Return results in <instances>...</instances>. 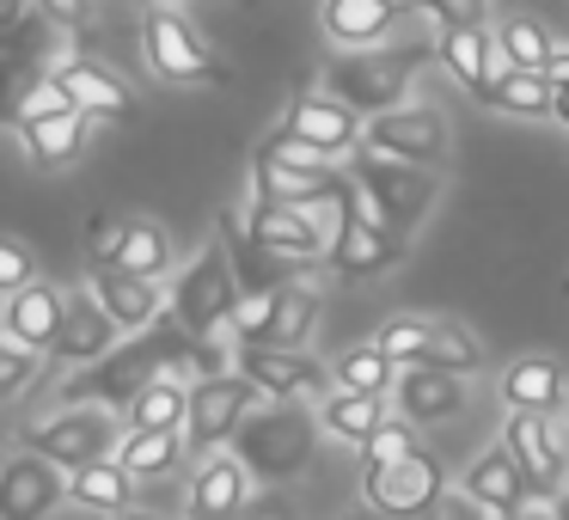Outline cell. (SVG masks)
I'll return each mask as SVG.
<instances>
[{"instance_id":"obj_1","label":"cell","mask_w":569,"mask_h":520,"mask_svg":"<svg viewBox=\"0 0 569 520\" xmlns=\"http://www.w3.org/2000/svg\"><path fill=\"white\" fill-rule=\"evenodd\" d=\"M319 429L325 422L307 417V398H263L227 447L258 471V483H295L319 453Z\"/></svg>"},{"instance_id":"obj_2","label":"cell","mask_w":569,"mask_h":520,"mask_svg":"<svg viewBox=\"0 0 569 520\" xmlns=\"http://www.w3.org/2000/svg\"><path fill=\"white\" fill-rule=\"evenodd\" d=\"M435 62V43H398V50H343L331 68H325V92L349 104L361 117H380V111H398L410 99V80Z\"/></svg>"},{"instance_id":"obj_3","label":"cell","mask_w":569,"mask_h":520,"mask_svg":"<svg viewBox=\"0 0 569 520\" xmlns=\"http://www.w3.org/2000/svg\"><path fill=\"white\" fill-rule=\"evenodd\" d=\"M410 258L405 233L373 209V197L361 190V178L343 190L337 202V227H331V251H325V270L343 276V282H373V276H392Z\"/></svg>"},{"instance_id":"obj_4","label":"cell","mask_w":569,"mask_h":520,"mask_svg":"<svg viewBox=\"0 0 569 520\" xmlns=\"http://www.w3.org/2000/svg\"><path fill=\"white\" fill-rule=\"evenodd\" d=\"M239 307H246V282H239V270H233V251H227V239H214V246H202L197 258L178 270V282H172V312H178V319H184L197 337H233Z\"/></svg>"},{"instance_id":"obj_5","label":"cell","mask_w":569,"mask_h":520,"mask_svg":"<svg viewBox=\"0 0 569 520\" xmlns=\"http://www.w3.org/2000/svg\"><path fill=\"white\" fill-rule=\"evenodd\" d=\"M117 417H123V410L92 404V398H62V410H50L43 422L26 429V447H38V453L56 459L62 471L92 466V459L117 453V441H123L129 422H117Z\"/></svg>"},{"instance_id":"obj_6","label":"cell","mask_w":569,"mask_h":520,"mask_svg":"<svg viewBox=\"0 0 569 520\" xmlns=\"http://www.w3.org/2000/svg\"><path fill=\"white\" fill-rule=\"evenodd\" d=\"M349 172L361 178V190L373 197V209H380L386 221L398 227V233H417V227L429 221L435 197H441V172H429V166H410V160H392V153L368 148V141L349 153Z\"/></svg>"},{"instance_id":"obj_7","label":"cell","mask_w":569,"mask_h":520,"mask_svg":"<svg viewBox=\"0 0 569 520\" xmlns=\"http://www.w3.org/2000/svg\"><path fill=\"white\" fill-rule=\"evenodd\" d=\"M325 319V294L307 276H288L276 288H251L233 319V343H312Z\"/></svg>"},{"instance_id":"obj_8","label":"cell","mask_w":569,"mask_h":520,"mask_svg":"<svg viewBox=\"0 0 569 520\" xmlns=\"http://www.w3.org/2000/svg\"><path fill=\"white\" fill-rule=\"evenodd\" d=\"M258 404H263V386L251 380L239 361H233V368H221V373H202V380L190 386V422H184L190 459L221 453V447L239 434V422H246Z\"/></svg>"},{"instance_id":"obj_9","label":"cell","mask_w":569,"mask_h":520,"mask_svg":"<svg viewBox=\"0 0 569 520\" xmlns=\"http://www.w3.org/2000/svg\"><path fill=\"white\" fill-rule=\"evenodd\" d=\"M141 50H148V68L166 87H227V80H233L214 62L209 38H202L178 7H153L148 26H141Z\"/></svg>"},{"instance_id":"obj_10","label":"cell","mask_w":569,"mask_h":520,"mask_svg":"<svg viewBox=\"0 0 569 520\" xmlns=\"http://www.w3.org/2000/svg\"><path fill=\"white\" fill-rule=\"evenodd\" d=\"M356 184L349 160H288L276 148H251V197L270 202H300V209H337L343 190Z\"/></svg>"},{"instance_id":"obj_11","label":"cell","mask_w":569,"mask_h":520,"mask_svg":"<svg viewBox=\"0 0 569 520\" xmlns=\"http://www.w3.org/2000/svg\"><path fill=\"white\" fill-rule=\"evenodd\" d=\"M386 343V356L398 368L410 361H435V368H459V373H478L483 368V343L453 319H429V312H392V319L373 331Z\"/></svg>"},{"instance_id":"obj_12","label":"cell","mask_w":569,"mask_h":520,"mask_svg":"<svg viewBox=\"0 0 569 520\" xmlns=\"http://www.w3.org/2000/svg\"><path fill=\"white\" fill-rule=\"evenodd\" d=\"M441 490L447 478L429 447H410L405 459H386V466H361V502L373 514H435Z\"/></svg>"},{"instance_id":"obj_13","label":"cell","mask_w":569,"mask_h":520,"mask_svg":"<svg viewBox=\"0 0 569 520\" xmlns=\"http://www.w3.org/2000/svg\"><path fill=\"white\" fill-rule=\"evenodd\" d=\"M233 361L263 386V398H307V404H319V398L337 392V373L307 343H239Z\"/></svg>"},{"instance_id":"obj_14","label":"cell","mask_w":569,"mask_h":520,"mask_svg":"<svg viewBox=\"0 0 569 520\" xmlns=\"http://www.w3.org/2000/svg\"><path fill=\"white\" fill-rule=\"evenodd\" d=\"M276 136L295 141V148H312L319 160H349V153L368 141V117L349 111L337 92H312V99H295L282 111V123H276Z\"/></svg>"},{"instance_id":"obj_15","label":"cell","mask_w":569,"mask_h":520,"mask_svg":"<svg viewBox=\"0 0 569 520\" xmlns=\"http://www.w3.org/2000/svg\"><path fill=\"white\" fill-rule=\"evenodd\" d=\"M246 233L258 239L263 251L288 263H325L331 251V227L319 221V209H300V202H270V197H251L246 202Z\"/></svg>"},{"instance_id":"obj_16","label":"cell","mask_w":569,"mask_h":520,"mask_svg":"<svg viewBox=\"0 0 569 520\" xmlns=\"http://www.w3.org/2000/svg\"><path fill=\"white\" fill-rule=\"evenodd\" d=\"M447 141H453V129H447V117L435 104H398V111L368 117V148L410 166H429V172H447V160H453Z\"/></svg>"},{"instance_id":"obj_17","label":"cell","mask_w":569,"mask_h":520,"mask_svg":"<svg viewBox=\"0 0 569 520\" xmlns=\"http://www.w3.org/2000/svg\"><path fill=\"white\" fill-rule=\"evenodd\" d=\"M466 373L459 368H435V361H410L398 368V386H392V410L410 417L417 429H441L466 410Z\"/></svg>"},{"instance_id":"obj_18","label":"cell","mask_w":569,"mask_h":520,"mask_svg":"<svg viewBox=\"0 0 569 520\" xmlns=\"http://www.w3.org/2000/svg\"><path fill=\"white\" fill-rule=\"evenodd\" d=\"M62 502H68V471L56 459H43L38 447H26L0 466V514L7 520H43Z\"/></svg>"},{"instance_id":"obj_19","label":"cell","mask_w":569,"mask_h":520,"mask_svg":"<svg viewBox=\"0 0 569 520\" xmlns=\"http://www.w3.org/2000/svg\"><path fill=\"white\" fill-rule=\"evenodd\" d=\"M502 441L515 447V459H520V471H527L532 490H551V496L569 490V447L557 441V429H551L545 410H508Z\"/></svg>"},{"instance_id":"obj_20","label":"cell","mask_w":569,"mask_h":520,"mask_svg":"<svg viewBox=\"0 0 569 520\" xmlns=\"http://www.w3.org/2000/svg\"><path fill=\"white\" fill-rule=\"evenodd\" d=\"M251 490H258V471H251L246 459L233 453V447H221V453H202L197 478L184 483V514H197V520H227V514H239V508L251 502Z\"/></svg>"},{"instance_id":"obj_21","label":"cell","mask_w":569,"mask_h":520,"mask_svg":"<svg viewBox=\"0 0 569 520\" xmlns=\"http://www.w3.org/2000/svg\"><path fill=\"white\" fill-rule=\"evenodd\" d=\"M405 19H417L410 0H319V26L337 50H373V43H386Z\"/></svg>"},{"instance_id":"obj_22","label":"cell","mask_w":569,"mask_h":520,"mask_svg":"<svg viewBox=\"0 0 569 520\" xmlns=\"http://www.w3.org/2000/svg\"><path fill=\"white\" fill-rule=\"evenodd\" d=\"M92 129H104V123L87 104H74V111H50V117H31V123H13V136L38 172H62V166H74L87 153Z\"/></svg>"},{"instance_id":"obj_23","label":"cell","mask_w":569,"mask_h":520,"mask_svg":"<svg viewBox=\"0 0 569 520\" xmlns=\"http://www.w3.org/2000/svg\"><path fill=\"white\" fill-rule=\"evenodd\" d=\"M87 282L99 288V300L111 307V319L123 331H148L153 319L172 312V288H160L153 276H136L123 263H87Z\"/></svg>"},{"instance_id":"obj_24","label":"cell","mask_w":569,"mask_h":520,"mask_svg":"<svg viewBox=\"0 0 569 520\" xmlns=\"http://www.w3.org/2000/svg\"><path fill=\"white\" fill-rule=\"evenodd\" d=\"M123 324L111 319V307L99 300V288H74V300H68V324H62V337H56V349L50 356L56 361H68V368H92V361H104L117 343H123Z\"/></svg>"},{"instance_id":"obj_25","label":"cell","mask_w":569,"mask_h":520,"mask_svg":"<svg viewBox=\"0 0 569 520\" xmlns=\"http://www.w3.org/2000/svg\"><path fill=\"white\" fill-rule=\"evenodd\" d=\"M68 300H74V288L26 282L19 294H7V307H0V337H19V343H31V349L50 356L56 337H62V324H68Z\"/></svg>"},{"instance_id":"obj_26","label":"cell","mask_w":569,"mask_h":520,"mask_svg":"<svg viewBox=\"0 0 569 520\" xmlns=\"http://www.w3.org/2000/svg\"><path fill=\"white\" fill-rule=\"evenodd\" d=\"M435 62H441L447 74L483 104V92H490V80H496V62H502V50H496V26H441Z\"/></svg>"},{"instance_id":"obj_27","label":"cell","mask_w":569,"mask_h":520,"mask_svg":"<svg viewBox=\"0 0 569 520\" xmlns=\"http://www.w3.org/2000/svg\"><path fill=\"white\" fill-rule=\"evenodd\" d=\"M56 74H62V87L74 92L99 123H136V92H129V80L111 74L99 56H68V62H56Z\"/></svg>"},{"instance_id":"obj_28","label":"cell","mask_w":569,"mask_h":520,"mask_svg":"<svg viewBox=\"0 0 569 520\" xmlns=\"http://www.w3.org/2000/svg\"><path fill=\"white\" fill-rule=\"evenodd\" d=\"M68 502H74L80 514H123V508L141 502V478L117 453H104V459H92V466L68 471Z\"/></svg>"},{"instance_id":"obj_29","label":"cell","mask_w":569,"mask_h":520,"mask_svg":"<svg viewBox=\"0 0 569 520\" xmlns=\"http://www.w3.org/2000/svg\"><path fill=\"white\" fill-rule=\"evenodd\" d=\"M459 490H466L471 502L483 508V514L508 520V514H515V502L532 490V483H527V471H520L515 447L502 441V447H490V453H478V459H471V466H466V478H459Z\"/></svg>"},{"instance_id":"obj_30","label":"cell","mask_w":569,"mask_h":520,"mask_svg":"<svg viewBox=\"0 0 569 520\" xmlns=\"http://www.w3.org/2000/svg\"><path fill=\"white\" fill-rule=\"evenodd\" d=\"M483 104H490L496 117H515V123H545V117H557V74L502 62L490 80V92H483Z\"/></svg>"},{"instance_id":"obj_31","label":"cell","mask_w":569,"mask_h":520,"mask_svg":"<svg viewBox=\"0 0 569 520\" xmlns=\"http://www.w3.org/2000/svg\"><path fill=\"white\" fill-rule=\"evenodd\" d=\"M496 392H502L508 410H545V417H557L563 398H569V373L557 356H520L502 368V386H496Z\"/></svg>"},{"instance_id":"obj_32","label":"cell","mask_w":569,"mask_h":520,"mask_svg":"<svg viewBox=\"0 0 569 520\" xmlns=\"http://www.w3.org/2000/svg\"><path fill=\"white\" fill-rule=\"evenodd\" d=\"M117 459H123L141 483H148V478H172V471L190 459V434L184 429H123Z\"/></svg>"},{"instance_id":"obj_33","label":"cell","mask_w":569,"mask_h":520,"mask_svg":"<svg viewBox=\"0 0 569 520\" xmlns=\"http://www.w3.org/2000/svg\"><path fill=\"white\" fill-rule=\"evenodd\" d=\"M392 417V404H386V392H349V386H337L331 398H319V422L331 441H368L380 422Z\"/></svg>"},{"instance_id":"obj_34","label":"cell","mask_w":569,"mask_h":520,"mask_svg":"<svg viewBox=\"0 0 569 520\" xmlns=\"http://www.w3.org/2000/svg\"><path fill=\"white\" fill-rule=\"evenodd\" d=\"M111 263H123V270H136V276L166 282V276H172V263H178V246H172V233H166L160 221H148V214H129Z\"/></svg>"},{"instance_id":"obj_35","label":"cell","mask_w":569,"mask_h":520,"mask_svg":"<svg viewBox=\"0 0 569 520\" xmlns=\"http://www.w3.org/2000/svg\"><path fill=\"white\" fill-rule=\"evenodd\" d=\"M129 429H184L190 422V380L178 373H160L148 392H136V404L123 410Z\"/></svg>"},{"instance_id":"obj_36","label":"cell","mask_w":569,"mask_h":520,"mask_svg":"<svg viewBox=\"0 0 569 520\" xmlns=\"http://www.w3.org/2000/svg\"><path fill=\"white\" fill-rule=\"evenodd\" d=\"M496 50H502V62H515V68H545V74L557 68L551 31H545L539 19H527V13H502V19H496Z\"/></svg>"},{"instance_id":"obj_37","label":"cell","mask_w":569,"mask_h":520,"mask_svg":"<svg viewBox=\"0 0 569 520\" xmlns=\"http://www.w3.org/2000/svg\"><path fill=\"white\" fill-rule=\"evenodd\" d=\"M331 373H337V386H349V392H386V398H392V386H398V361L386 356L380 337H368V343L343 349Z\"/></svg>"},{"instance_id":"obj_38","label":"cell","mask_w":569,"mask_h":520,"mask_svg":"<svg viewBox=\"0 0 569 520\" xmlns=\"http://www.w3.org/2000/svg\"><path fill=\"white\" fill-rule=\"evenodd\" d=\"M410 447H422V441H417V422H410V417H386L380 429H373L368 441H361V466H386V459H405Z\"/></svg>"},{"instance_id":"obj_39","label":"cell","mask_w":569,"mask_h":520,"mask_svg":"<svg viewBox=\"0 0 569 520\" xmlns=\"http://www.w3.org/2000/svg\"><path fill=\"white\" fill-rule=\"evenodd\" d=\"M410 7H417V19H429L441 31V26H490L496 0H410Z\"/></svg>"},{"instance_id":"obj_40","label":"cell","mask_w":569,"mask_h":520,"mask_svg":"<svg viewBox=\"0 0 569 520\" xmlns=\"http://www.w3.org/2000/svg\"><path fill=\"white\" fill-rule=\"evenodd\" d=\"M38 361H43V349H31V343H19V337H7V343H0V392L19 398L31 380H38Z\"/></svg>"},{"instance_id":"obj_41","label":"cell","mask_w":569,"mask_h":520,"mask_svg":"<svg viewBox=\"0 0 569 520\" xmlns=\"http://www.w3.org/2000/svg\"><path fill=\"white\" fill-rule=\"evenodd\" d=\"M26 282H38V258L26 239H0V294H19Z\"/></svg>"},{"instance_id":"obj_42","label":"cell","mask_w":569,"mask_h":520,"mask_svg":"<svg viewBox=\"0 0 569 520\" xmlns=\"http://www.w3.org/2000/svg\"><path fill=\"white\" fill-rule=\"evenodd\" d=\"M117 239H123V221H111V214L87 221V263H111L117 258Z\"/></svg>"},{"instance_id":"obj_43","label":"cell","mask_w":569,"mask_h":520,"mask_svg":"<svg viewBox=\"0 0 569 520\" xmlns=\"http://www.w3.org/2000/svg\"><path fill=\"white\" fill-rule=\"evenodd\" d=\"M31 7H38L56 31H80L92 19V0H31Z\"/></svg>"},{"instance_id":"obj_44","label":"cell","mask_w":569,"mask_h":520,"mask_svg":"<svg viewBox=\"0 0 569 520\" xmlns=\"http://www.w3.org/2000/svg\"><path fill=\"white\" fill-rule=\"evenodd\" d=\"M557 123L569 129V74H557Z\"/></svg>"},{"instance_id":"obj_45","label":"cell","mask_w":569,"mask_h":520,"mask_svg":"<svg viewBox=\"0 0 569 520\" xmlns=\"http://www.w3.org/2000/svg\"><path fill=\"white\" fill-rule=\"evenodd\" d=\"M563 429H569V398H563Z\"/></svg>"}]
</instances>
